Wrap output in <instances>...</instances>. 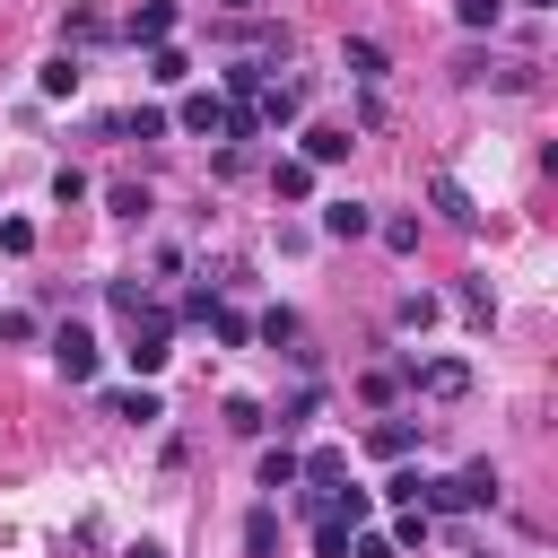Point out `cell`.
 <instances>
[{"label":"cell","instance_id":"4316f807","mask_svg":"<svg viewBox=\"0 0 558 558\" xmlns=\"http://www.w3.org/2000/svg\"><path fill=\"white\" fill-rule=\"evenodd\" d=\"M105 35H113V26H105L96 9H70V44H105Z\"/></svg>","mask_w":558,"mask_h":558},{"label":"cell","instance_id":"9c48e42d","mask_svg":"<svg viewBox=\"0 0 558 558\" xmlns=\"http://www.w3.org/2000/svg\"><path fill=\"white\" fill-rule=\"evenodd\" d=\"M427 201H436V218H445V227H480V209H471V192H462L453 174H436V183H427Z\"/></svg>","mask_w":558,"mask_h":558},{"label":"cell","instance_id":"d6a6232c","mask_svg":"<svg viewBox=\"0 0 558 558\" xmlns=\"http://www.w3.org/2000/svg\"><path fill=\"white\" fill-rule=\"evenodd\" d=\"M462 314H471V323H488V314H497V305H488V279H462Z\"/></svg>","mask_w":558,"mask_h":558},{"label":"cell","instance_id":"484cf974","mask_svg":"<svg viewBox=\"0 0 558 558\" xmlns=\"http://www.w3.org/2000/svg\"><path fill=\"white\" fill-rule=\"evenodd\" d=\"M105 296H113V314H148V288L140 279H105Z\"/></svg>","mask_w":558,"mask_h":558},{"label":"cell","instance_id":"6da1fadb","mask_svg":"<svg viewBox=\"0 0 558 558\" xmlns=\"http://www.w3.org/2000/svg\"><path fill=\"white\" fill-rule=\"evenodd\" d=\"M131 375H166V357H174V314L166 305H148V314H131Z\"/></svg>","mask_w":558,"mask_h":558},{"label":"cell","instance_id":"83f0119b","mask_svg":"<svg viewBox=\"0 0 558 558\" xmlns=\"http://www.w3.org/2000/svg\"><path fill=\"white\" fill-rule=\"evenodd\" d=\"M0 253H35V218H0Z\"/></svg>","mask_w":558,"mask_h":558},{"label":"cell","instance_id":"7a4b0ae2","mask_svg":"<svg viewBox=\"0 0 558 558\" xmlns=\"http://www.w3.org/2000/svg\"><path fill=\"white\" fill-rule=\"evenodd\" d=\"M96 357H105V349H96L87 323H61V331H52V366H61L70 384H96Z\"/></svg>","mask_w":558,"mask_h":558},{"label":"cell","instance_id":"7c38bea8","mask_svg":"<svg viewBox=\"0 0 558 558\" xmlns=\"http://www.w3.org/2000/svg\"><path fill=\"white\" fill-rule=\"evenodd\" d=\"M296 480H314V488L331 497V488L349 480V453H331V445H323V453H305V462H296Z\"/></svg>","mask_w":558,"mask_h":558},{"label":"cell","instance_id":"d590c367","mask_svg":"<svg viewBox=\"0 0 558 558\" xmlns=\"http://www.w3.org/2000/svg\"><path fill=\"white\" fill-rule=\"evenodd\" d=\"M532 9H558V0H532Z\"/></svg>","mask_w":558,"mask_h":558},{"label":"cell","instance_id":"5bb4252c","mask_svg":"<svg viewBox=\"0 0 558 558\" xmlns=\"http://www.w3.org/2000/svg\"><path fill=\"white\" fill-rule=\"evenodd\" d=\"M270 192H279V201H305V192H314V166H305V157H279V166H270Z\"/></svg>","mask_w":558,"mask_h":558},{"label":"cell","instance_id":"ba28073f","mask_svg":"<svg viewBox=\"0 0 558 558\" xmlns=\"http://www.w3.org/2000/svg\"><path fill=\"white\" fill-rule=\"evenodd\" d=\"M340 70H349L357 87H375V78L392 70V52H384V44H366V35H349V44H340Z\"/></svg>","mask_w":558,"mask_h":558},{"label":"cell","instance_id":"8992f818","mask_svg":"<svg viewBox=\"0 0 558 558\" xmlns=\"http://www.w3.org/2000/svg\"><path fill=\"white\" fill-rule=\"evenodd\" d=\"M323 235L331 244H357V235H375V209L366 201H323Z\"/></svg>","mask_w":558,"mask_h":558},{"label":"cell","instance_id":"3957f363","mask_svg":"<svg viewBox=\"0 0 558 558\" xmlns=\"http://www.w3.org/2000/svg\"><path fill=\"white\" fill-rule=\"evenodd\" d=\"M174 122H183L192 140H227V96H218V87H192V96L174 105Z\"/></svg>","mask_w":558,"mask_h":558},{"label":"cell","instance_id":"f1b7e54d","mask_svg":"<svg viewBox=\"0 0 558 558\" xmlns=\"http://www.w3.org/2000/svg\"><path fill=\"white\" fill-rule=\"evenodd\" d=\"M418 541H427V514H418V506H401V523H392V549H418Z\"/></svg>","mask_w":558,"mask_h":558},{"label":"cell","instance_id":"8fae6325","mask_svg":"<svg viewBox=\"0 0 558 558\" xmlns=\"http://www.w3.org/2000/svg\"><path fill=\"white\" fill-rule=\"evenodd\" d=\"M105 418H131V427H148V418H166V410H157V392H148V384H131V392H105Z\"/></svg>","mask_w":558,"mask_h":558},{"label":"cell","instance_id":"d6986e66","mask_svg":"<svg viewBox=\"0 0 558 558\" xmlns=\"http://www.w3.org/2000/svg\"><path fill=\"white\" fill-rule=\"evenodd\" d=\"M113 131H122V140H166V113H157V105H131Z\"/></svg>","mask_w":558,"mask_h":558},{"label":"cell","instance_id":"1f68e13d","mask_svg":"<svg viewBox=\"0 0 558 558\" xmlns=\"http://www.w3.org/2000/svg\"><path fill=\"white\" fill-rule=\"evenodd\" d=\"M384 244L392 253H418V218H384Z\"/></svg>","mask_w":558,"mask_h":558},{"label":"cell","instance_id":"30bf717a","mask_svg":"<svg viewBox=\"0 0 558 558\" xmlns=\"http://www.w3.org/2000/svg\"><path fill=\"white\" fill-rule=\"evenodd\" d=\"M349 148H357V140H349L340 122H314V131H305V166H340Z\"/></svg>","mask_w":558,"mask_h":558},{"label":"cell","instance_id":"9a60e30c","mask_svg":"<svg viewBox=\"0 0 558 558\" xmlns=\"http://www.w3.org/2000/svg\"><path fill=\"white\" fill-rule=\"evenodd\" d=\"M410 445H418V427H410V418H384V427L366 436V453H384V462H401Z\"/></svg>","mask_w":558,"mask_h":558},{"label":"cell","instance_id":"f546056e","mask_svg":"<svg viewBox=\"0 0 558 558\" xmlns=\"http://www.w3.org/2000/svg\"><path fill=\"white\" fill-rule=\"evenodd\" d=\"M349 558H401L392 532H349Z\"/></svg>","mask_w":558,"mask_h":558},{"label":"cell","instance_id":"ffe728a7","mask_svg":"<svg viewBox=\"0 0 558 558\" xmlns=\"http://www.w3.org/2000/svg\"><path fill=\"white\" fill-rule=\"evenodd\" d=\"M201 323H209V331H218V340H227V349H244V340H253V323H244V314H235V305H209V314H201Z\"/></svg>","mask_w":558,"mask_h":558},{"label":"cell","instance_id":"ac0fdd59","mask_svg":"<svg viewBox=\"0 0 558 558\" xmlns=\"http://www.w3.org/2000/svg\"><path fill=\"white\" fill-rule=\"evenodd\" d=\"M244 549H253V558H270V549H279V514H270V506H253V514H244Z\"/></svg>","mask_w":558,"mask_h":558},{"label":"cell","instance_id":"603a6c76","mask_svg":"<svg viewBox=\"0 0 558 558\" xmlns=\"http://www.w3.org/2000/svg\"><path fill=\"white\" fill-rule=\"evenodd\" d=\"M262 488H296V453H288V445L262 453Z\"/></svg>","mask_w":558,"mask_h":558},{"label":"cell","instance_id":"4dcf8cb0","mask_svg":"<svg viewBox=\"0 0 558 558\" xmlns=\"http://www.w3.org/2000/svg\"><path fill=\"white\" fill-rule=\"evenodd\" d=\"M52 201H61V209H70V201H87V174H78V166H61V174H52Z\"/></svg>","mask_w":558,"mask_h":558},{"label":"cell","instance_id":"e575fe53","mask_svg":"<svg viewBox=\"0 0 558 558\" xmlns=\"http://www.w3.org/2000/svg\"><path fill=\"white\" fill-rule=\"evenodd\" d=\"M218 9H235V17H244V9H253V0H218Z\"/></svg>","mask_w":558,"mask_h":558},{"label":"cell","instance_id":"e0dca14e","mask_svg":"<svg viewBox=\"0 0 558 558\" xmlns=\"http://www.w3.org/2000/svg\"><path fill=\"white\" fill-rule=\"evenodd\" d=\"M427 323H436V296H427V288H410V296L392 305V331H427Z\"/></svg>","mask_w":558,"mask_h":558},{"label":"cell","instance_id":"cb8c5ba5","mask_svg":"<svg viewBox=\"0 0 558 558\" xmlns=\"http://www.w3.org/2000/svg\"><path fill=\"white\" fill-rule=\"evenodd\" d=\"M453 17H462V26H471V35H488V26H497V17H506V0H453Z\"/></svg>","mask_w":558,"mask_h":558},{"label":"cell","instance_id":"7402d4cb","mask_svg":"<svg viewBox=\"0 0 558 558\" xmlns=\"http://www.w3.org/2000/svg\"><path fill=\"white\" fill-rule=\"evenodd\" d=\"M218 418H227V427H235V436H262V427H270V418H262V401H244V392H235V401H227V410H218Z\"/></svg>","mask_w":558,"mask_h":558},{"label":"cell","instance_id":"277c9868","mask_svg":"<svg viewBox=\"0 0 558 558\" xmlns=\"http://www.w3.org/2000/svg\"><path fill=\"white\" fill-rule=\"evenodd\" d=\"M253 113H262V131H288V122L305 113V87H288V78H262V96H253Z\"/></svg>","mask_w":558,"mask_h":558},{"label":"cell","instance_id":"d4e9b609","mask_svg":"<svg viewBox=\"0 0 558 558\" xmlns=\"http://www.w3.org/2000/svg\"><path fill=\"white\" fill-rule=\"evenodd\" d=\"M105 209H113V218H148V192H140V183H113Z\"/></svg>","mask_w":558,"mask_h":558},{"label":"cell","instance_id":"5b68a950","mask_svg":"<svg viewBox=\"0 0 558 558\" xmlns=\"http://www.w3.org/2000/svg\"><path fill=\"white\" fill-rule=\"evenodd\" d=\"M410 375H418L427 401H462V392H471V366H462V357H427V366H410Z\"/></svg>","mask_w":558,"mask_h":558},{"label":"cell","instance_id":"2e32d148","mask_svg":"<svg viewBox=\"0 0 558 558\" xmlns=\"http://www.w3.org/2000/svg\"><path fill=\"white\" fill-rule=\"evenodd\" d=\"M148 78H157V87H183V78H192V61H183L174 44H148Z\"/></svg>","mask_w":558,"mask_h":558},{"label":"cell","instance_id":"52a82bcc","mask_svg":"<svg viewBox=\"0 0 558 558\" xmlns=\"http://www.w3.org/2000/svg\"><path fill=\"white\" fill-rule=\"evenodd\" d=\"M174 17H183V9H174V0H140V9H131V26H122V35H131V44H174Z\"/></svg>","mask_w":558,"mask_h":558},{"label":"cell","instance_id":"44dd1931","mask_svg":"<svg viewBox=\"0 0 558 558\" xmlns=\"http://www.w3.org/2000/svg\"><path fill=\"white\" fill-rule=\"evenodd\" d=\"M262 340H270V349H296V340H305V323H296L288 305H270V314H262Z\"/></svg>","mask_w":558,"mask_h":558},{"label":"cell","instance_id":"836d02e7","mask_svg":"<svg viewBox=\"0 0 558 558\" xmlns=\"http://www.w3.org/2000/svg\"><path fill=\"white\" fill-rule=\"evenodd\" d=\"M122 558H166V549H157V541H131V549H122Z\"/></svg>","mask_w":558,"mask_h":558},{"label":"cell","instance_id":"4fadbf2b","mask_svg":"<svg viewBox=\"0 0 558 558\" xmlns=\"http://www.w3.org/2000/svg\"><path fill=\"white\" fill-rule=\"evenodd\" d=\"M35 87H44V96H78V52H52V61L35 70Z\"/></svg>","mask_w":558,"mask_h":558}]
</instances>
